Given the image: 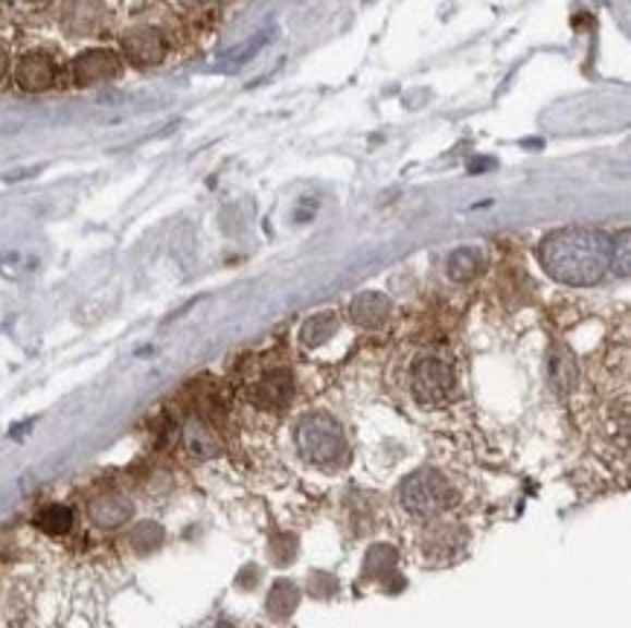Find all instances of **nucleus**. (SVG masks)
Returning <instances> with one entry per match:
<instances>
[{
  "label": "nucleus",
  "mask_w": 631,
  "mask_h": 628,
  "mask_svg": "<svg viewBox=\"0 0 631 628\" xmlns=\"http://www.w3.org/2000/svg\"><path fill=\"white\" fill-rule=\"evenodd\" d=\"M611 259L614 242L591 227H561L538 244L542 268L561 286H596L611 268Z\"/></svg>",
  "instance_id": "obj_1"
},
{
  "label": "nucleus",
  "mask_w": 631,
  "mask_h": 628,
  "mask_svg": "<svg viewBox=\"0 0 631 628\" xmlns=\"http://www.w3.org/2000/svg\"><path fill=\"white\" fill-rule=\"evenodd\" d=\"M396 500H399V509L411 515L413 521H434L454 506V486L442 471L420 469L402 480Z\"/></svg>",
  "instance_id": "obj_2"
},
{
  "label": "nucleus",
  "mask_w": 631,
  "mask_h": 628,
  "mask_svg": "<svg viewBox=\"0 0 631 628\" xmlns=\"http://www.w3.org/2000/svg\"><path fill=\"white\" fill-rule=\"evenodd\" d=\"M300 457L317 469H332L347 457V436L343 427L329 413H308L298 422L294 431Z\"/></svg>",
  "instance_id": "obj_3"
},
{
  "label": "nucleus",
  "mask_w": 631,
  "mask_h": 628,
  "mask_svg": "<svg viewBox=\"0 0 631 628\" xmlns=\"http://www.w3.org/2000/svg\"><path fill=\"white\" fill-rule=\"evenodd\" d=\"M454 366L439 355H422L411 370V392L422 408H446L454 399Z\"/></svg>",
  "instance_id": "obj_4"
},
{
  "label": "nucleus",
  "mask_w": 631,
  "mask_h": 628,
  "mask_svg": "<svg viewBox=\"0 0 631 628\" xmlns=\"http://www.w3.org/2000/svg\"><path fill=\"white\" fill-rule=\"evenodd\" d=\"M425 523L428 527L420 535V547L425 558H430V561H451L465 544V532L457 523L442 521V518H434V521Z\"/></svg>",
  "instance_id": "obj_5"
},
{
  "label": "nucleus",
  "mask_w": 631,
  "mask_h": 628,
  "mask_svg": "<svg viewBox=\"0 0 631 628\" xmlns=\"http://www.w3.org/2000/svg\"><path fill=\"white\" fill-rule=\"evenodd\" d=\"M123 50L134 64L151 68L167 59V38L155 26H134L123 35Z\"/></svg>",
  "instance_id": "obj_6"
},
{
  "label": "nucleus",
  "mask_w": 631,
  "mask_h": 628,
  "mask_svg": "<svg viewBox=\"0 0 631 628\" xmlns=\"http://www.w3.org/2000/svg\"><path fill=\"white\" fill-rule=\"evenodd\" d=\"M73 82L80 87L102 85L120 73V59L111 50H88L73 61Z\"/></svg>",
  "instance_id": "obj_7"
},
{
  "label": "nucleus",
  "mask_w": 631,
  "mask_h": 628,
  "mask_svg": "<svg viewBox=\"0 0 631 628\" xmlns=\"http://www.w3.org/2000/svg\"><path fill=\"white\" fill-rule=\"evenodd\" d=\"M291 392H294V382H291V375L286 370H274V373L263 375V378H256L251 384V390H247V399L254 401L256 408H282V404H289Z\"/></svg>",
  "instance_id": "obj_8"
},
{
  "label": "nucleus",
  "mask_w": 631,
  "mask_h": 628,
  "mask_svg": "<svg viewBox=\"0 0 631 628\" xmlns=\"http://www.w3.org/2000/svg\"><path fill=\"white\" fill-rule=\"evenodd\" d=\"M15 82L24 90H47L56 85V61L47 52H27L15 68Z\"/></svg>",
  "instance_id": "obj_9"
},
{
  "label": "nucleus",
  "mask_w": 631,
  "mask_h": 628,
  "mask_svg": "<svg viewBox=\"0 0 631 628\" xmlns=\"http://www.w3.org/2000/svg\"><path fill=\"white\" fill-rule=\"evenodd\" d=\"M129 518H132V504H129L123 495H117V492L99 495L97 500L90 504V521L102 527V530H117V527H123Z\"/></svg>",
  "instance_id": "obj_10"
},
{
  "label": "nucleus",
  "mask_w": 631,
  "mask_h": 628,
  "mask_svg": "<svg viewBox=\"0 0 631 628\" xmlns=\"http://www.w3.org/2000/svg\"><path fill=\"white\" fill-rule=\"evenodd\" d=\"M352 321L364 326V329H378L385 326L387 317H390V300L385 294H376V291H364L352 300L350 305Z\"/></svg>",
  "instance_id": "obj_11"
},
{
  "label": "nucleus",
  "mask_w": 631,
  "mask_h": 628,
  "mask_svg": "<svg viewBox=\"0 0 631 628\" xmlns=\"http://www.w3.org/2000/svg\"><path fill=\"white\" fill-rule=\"evenodd\" d=\"M62 21L71 33H94L102 24V9L97 0H68Z\"/></svg>",
  "instance_id": "obj_12"
},
{
  "label": "nucleus",
  "mask_w": 631,
  "mask_h": 628,
  "mask_svg": "<svg viewBox=\"0 0 631 628\" xmlns=\"http://www.w3.org/2000/svg\"><path fill=\"white\" fill-rule=\"evenodd\" d=\"M483 268V253L477 247H460L448 256V277L454 279V282H469L481 274Z\"/></svg>",
  "instance_id": "obj_13"
},
{
  "label": "nucleus",
  "mask_w": 631,
  "mask_h": 628,
  "mask_svg": "<svg viewBox=\"0 0 631 628\" xmlns=\"http://www.w3.org/2000/svg\"><path fill=\"white\" fill-rule=\"evenodd\" d=\"M36 527L45 532V535L62 539V535H68V532L73 530V509L71 506H62V504L47 506V509H41V512H38Z\"/></svg>",
  "instance_id": "obj_14"
},
{
  "label": "nucleus",
  "mask_w": 631,
  "mask_h": 628,
  "mask_svg": "<svg viewBox=\"0 0 631 628\" xmlns=\"http://www.w3.org/2000/svg\"><path fill=\"white\" fill-rule=\"evenodd\" d=\"M338 314L335 312H320L315 317H308L306 326H303V343L306 347H324L326 340H332V335L338 331Z\"/></svg>",
  "instance_id": "obj_15"
},
{
  "label": "nucleus",
  "mask_w": 631,
  "mask_h": 628,
  "mask_svg": "<svg viewBox=\"0 0 631 628\" xmlns=\"http://www.w3.org/2000/svg\"><path fill=\"white\" fill-rule=\"evenodd\" d=\"M184 443L186 448L195 454V457H213V454L219 451V443H216V436L210 434V427L202 425V422H190L184 431Z\"/></svg>",
  "instance_id": "obj_16"
},
{
  "label": "nucleus",
  "mask_w": 631,
  "mask_h": 628,
  "mask_svg": "<svg viewBox=\"0 0 631 628\" xmlns=\"http://www.w3.org/2000/svg\"><path fill=\"white\" fill-rule=\"evenodd\" d=\"M550 382L553 387L559 392H570L573 390V384H577V364H573V358L568 352H556L550 361Z\"/></svg>",
  "instance_id": "obj_17"
},
{
  "label": "nucleus",
  "mask_w": 631,
  "mask_h": 628,
  "mask_svg": "<svg viewBox=\"0 0 631 628\" xmlns=\"http://www.w3.org/2000/svg\"><path fill=\"white\" fill-rule=\"evenodd\" d=\"M7 68H10V56H7V50L0 47V78H3V73H7Z\"/></svg>",
  "instance_id": "obj_18"
},
{
  "label": "nucleus",
  "mask_w": 631,
  "mask_h": 628,
  "mask_svg": "<svg viewBox=\"0 0 631 628\" xmlns=\"http://www.w3.org/2000/svg\"><path fill=\"white\" fill-rule=\"evenodd\" d=\"M27 3H33V7H45V3H50V0H27Z\"/></svg>",
  "instance_id": "obj_19"
}]
</instances>
